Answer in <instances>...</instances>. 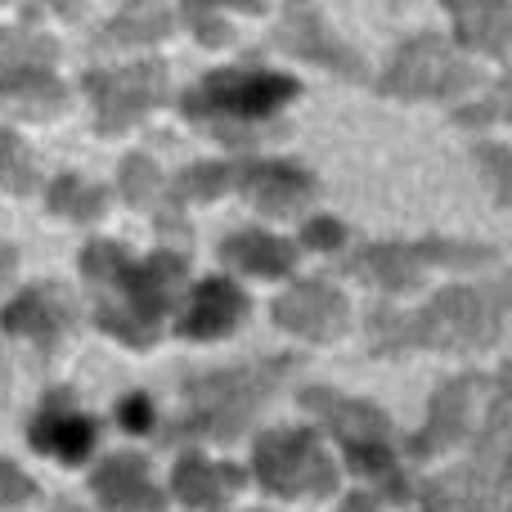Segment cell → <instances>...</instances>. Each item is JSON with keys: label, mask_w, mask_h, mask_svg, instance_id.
<instances>
[{"label": "cell", "mask_w": 512, "mask_h": 512, "mask_svg": "<svg viewBox=\"0 0 512 512\" xmlns=\"http://www.w3.org/2000/svg\"><path fill=\"white\" fill-rule=\"evenodd\" d=\"M301 405L315 409L346 445L355 441H387V414L378 405H364V400H351V396H337L328 387H306L301 391Z\"/></svg>", "instance_id": "obj_14"}, {"label": "cell", "mask_w": 512, "mask_h": 512, "mask_svg": "<svg viewBox=\"0 0 512 512\" xmlns=\"http://www.w3.org/2000/svg\"><path fill=\"white\" fill-rule=\"evenodd\" d=\"M283 45H288L292 54H301V59H319V63H328V68H342V72H355V68H360V63H355V54H351V50H342V45L333 41V32H328V27L319 23V14L310 9V0H288Z\"/></svg>", "instance_id": "obj_17"}, {"label": "cell", "mask_w": 512, "mask_h": 512, "mask_svg": "<svg viewBox=\"0 0 512 512\" xmlns=\"http://www.w3.org/2000/svg\"><path fill=\"white\" fill-rule=\"evenodd\" d=\"M504 333V288H445L423 310L382 306L369 319V346L378 355H396L405 346L427 351H477Z\"/></svg>", "instance_id": "obj_2"}, {"label": "cell", "mask_w": 512, "mask_h": 512, "mask_svg": "<svg viewBox=\"0 0 512 512\" xmlns=\"http://www.w3.org/2000/svg\"><path fill=\"white\" fill-rule=\"evenodd\" d=\"M454 18H459V32L468 45L490 54H504L508 41V5L504 0H450Z\"/></svg>", "instance_id": "obj_20"}, {"label": "cell", "mask_w": 512, "mask_h": 512, "mask_svg": "<svg viewBox=\"0 0 512 512\" xmlns=\"http://www.w3.org/2000/svg\"><path fill=\"white\" fill-rule=\"evenodd\" d=\"M221 261L239 265L248 274H283L292 265V243L261 234V230H243L221 243Z\"/></svg>", "instance_id": "obj_19"}, {"label": "cell", "mask_w": 512, "mask_h": 512, "mask_svg": "<svg viewBox=\"0 0 512 512\" xmlns=\"http://www.w3.org/2000/svg\"><path fill=\"white\" fill-rule=\"evenodd\" d=\"M32 445L63 463H81L95 445V423L81 418V409H72L68 391H54L41 400V414L32 418Z\"/></svg>", "instance_id": "obj_10"}, {"label": "cell", "mask_w": 512, "mask_h": 512, "mask_svg": "<svg viewBox=\"0 0 512 512\" xmlns=\"http://www.w3.org/2000/svg\"><path fill=\"white\" fill-rule=\"evenodd\" d=\"M346 459H351V468L360 472V477L369 481H387L391 499H405L409 486H400V468H396V454H391L387 441H355L346 445Z\"/></svg>", "instance_id": "obj_22"}, {"label": "cell", "mask_w": 512, "mask_h": 512, "mask_svg": "<svg viewBox=\"0 0 512 512\" xmlns=\"http://www.w3.org/2000/svg\"><path fill=\"white\" fill-rule=\"evenodd\" d=\"M239 486H243L239 468H230V463H212V459H203V454L180 459L176 477H171L176 499L180 504H189V508H221Z\"/></svg>", "instance_id": "obj_15"}, {"label": "cell", "mask_w": 512, "mask_h": 512, "mask_svg": "<svg viewBox=\"0 0 512 512\" xmlns=\"http://www.w3.org/2000/svg\"><path fill=\"white\" fill-rule=\"evenodd\" d=\"M337 512H378V499H369V495L360 490V495L342 499V508H337Z\"/></svg>", "instance_id": "obj_29"}, {"label": "cell", "mask_w": 512, "mask_h": 512, "mask_svg": "<svg viewBox=\"0 0 512 512\" xmlns=\"http://www.w3.org/2000/svg\"><path fill=\"white\" fill-rule=\"evenodd\" d=\"M481 396V378H450L441 391L432 396V414H427L423 432L409 441L414 459H432V454L459 445L472 432V405Z\"/></svg>", "instance_id": "obj_7"}, {"label": "cell", "mask_w": 512, "mask_h": 512, "mask_svg": "<svg viewBox=\"0 0 512 512\" xmlns=\"http://www.w3.org/2000/svg\"><path fill=\"white\" fill-rule=\"evenodd\" d=\"M274 319L279 328L297 337H310V342H333L346 328V301L342 292H333L328 283H297L288 288L279 301H274Z\"/></svg>", "instance_id": "obj_8"}, {"label": "cell", "mask_w": 512, "mask_h": 512, "mask_svg": "<svg viewBox=\"0 0 512 512\" xmlns=\"http://www.w3.org/2000/svg\"><path fill=\"white\" fill-rule=\"evenodd\" d=\"M72 315H77V310H72L68 292L54 288V283H45V288L18 292V297L5 306L0 324H5V333H14V337H32V342L50 346L54 337L72 324Z\"/></svg>", "instance_id": "obj_12"}, {"label": "cell", "mask_w": 512, "mask_h": 512, "mask_svg": "<svg viewBox=\"0 0 512 512\" xmlns=\"http://www.w3.org/2000/svg\"><path fill=\"white\" fill-rule=\"evenodd\" d=\"M423 256L414 248H400V243H378V248H364L360 256H351V274H360L364 283H378L382 292H409L423 279Z\"/></svg>", "instance_id": "obj_18"}, {"label": "cell", "mask_w": 512, "mask_h": 512, "mask_svg": "<svg viewBox=\"0 0 512 512\" xmlns=\"http://www.w3.org/2000/svg\"><path fill=\"white\" fill-rule=\"evenodd\" d=\"M27 495H32V481H27V472H18L14 463L0 459V508L23 504Z\"/></svg>", "instance_id": "obj_26"}, {"label": "cell", "mask_w": 512, "mask_h": 512, "mask_svg": "<svg viewBox=\"0 0 512 512\" xmlns=\"http://www.w3.org/2000/svg\"><path fill=\"white\" fill-rule=\"evenodd\" d=\"M292 369L288 355H274L261 364H239V369H207L198 378H185V414L176 432L189 436H239L256 418V409L270 400V391Z\"/></svg>", "instance_id": "obj_3"}, {"label": "cell", "mask_w": 512, "mask_h": 512, "mask_svg": "<svg viewBox=\"0 0 512 512\" xmlns=\"http://www.w3.org/2000/svg\"><path fill=\"white\" fill-rule=\"evenodd\" d=\"M117 418H122V427H131V432H149V427H153L149 396H126L122 409H117Z\"/></svg>", "instance_id": "obj_27"}, {"label": "cell", "mask_w": 512, "mask_h": 512, "mask_svg": "<svg viewBox=\"0 0 512 512\" xmlns=\"http://www.w3.org/2000/svg\"><path fill=\"white\" fill-rule=\"evenodd\" d=\"M162 81H167L162 63H135V68H117L108 77H95L99 126L113 131V126H126L131 117H140L162 95Z\"/></svg>", "instance_id": "obj_9"}, {"label": "cell", "mask_w": 512, "mask_h": 512, "mask_svg": "<svg viewBox=\"0 0 512 512\" xmlns=\"http://www.w3.org/2000/svg\"><path fill=\"white\" fill-rule=\"evenodd\" d=\"M122 189L131 194V203H149L153 194H158V171H153V162L144 158H131L122 167Z\"/></svg>", "instance_id": "obj_25"}, {"label": "cell", "mask_w": 512, "mask_h": 512, "mask_svg": "<svg viewBox=\"0 0 512 512\" xmlns=\"http://www.w3.org/2000/svg\"><path fill=\"white\" fill-rule=\"evenodd\" d=\"M14 265H18V252H14V248H0V283H9Z\"/></svg>", "instance_id": "obj_30"}, {"label": "cell", "mask_w": 512, "mask_h": 512, "mask_svg": "<svg viewBox=\"0 0 512 512\" xmlns=\"http://www.w3.org/2000/svg\"><path fill=\"white\" fill-rule=\"evenodd\" d=\"M239 176H243L248 198L261 207V212H270V216H292L301 203H310V194H315V185H310L306 171L283 167V162L248 167V171H239Z\"/></svg>", "instance_id": "obj_16"}, {"label": "cell", "mask_w": 512, "mask_h": 512, "mask_svg": "<svg viewBox=\"0 0 512 512\" xmlns=\"http://www.w3.org/2000/svg\"><path fill=\"white\" fill-rule=\"evenodd\" d=\"M50 207L59 216H72V221H95V216L104 212V194L81 185V180H72V176H63L50 194Z\"/></svg>", "instance_id": "obj_23"}, {"label": "cell", "mask_w": 512, "mask_h": 512, "mask_svg": "<svg viewBox=\"0 0 512 512\" xmlns=\"http://www.w3.org/2000/svg\"><path fill=\"white\" fill-rule=\"evenodd\" d=\"M409 5H414V0H391V9H409Z\"/></svg>", "instance_id": "obj_32"}, {"label": "cell", "mask_w": 512, "mask_h": 512, "mask_svg": "<svg viewBox=\"0 0 512 512\" xmlns=\"http://www.w3.org/2000/svg\"><path fill=\"white\" fill-rule=\"evenodd\" d=\"M256 477L274 495L297 499V495H328L337 472L315 432L274 427V432H265L256 441Z\"/></svg>", "instance_id": "obj_4"}, {"label": "cell", "mask_w": 512, "mask_h": 512, "mask_svg": "<svg viewBox=\"0 0 512 512\" xmlns=\"http://www.w3.org/2000/svg\"><path fill=\"white\" fill-rule=\"evenodd\" d=\"M0 185L18 189V194H27V189L36 185L32 153H27L23 144L14 140V135H0Z\"/></svg>", "instance_id": "obj_24"}, {"label": "cell", "mask_w": 512, "mask_h": 512, "mask_svg": "<svg viewBox=\"0 0 512 512\" xmlns=\"http://www.w3.org/2000/svg\"><path fill=\"white\" fill-rule=\"evenodd\" d=\"M81 270L99 292L95 319L104 333L122 337L126 346L158 342L162 315L176 306V292L185 283L180 256L167 252L153 256V261H131L117 243H90L81 256Z\"/></svg>", "instance_id": "obj_1"}, {"label": "cell", "mask_w": 512, "mask_h": 512, "mask_svg": "<svg viewBox=\"0 0 512 512\" xmlns=\"http://www.w3.org/2000/svg\"><path fill=\"white\" fill-rule=\"evenodd\" d=\"M306 243H310V248H337V243H342V225H337V221H315V225H310V230H306Z\"/></svg>", "instance_id": "obj_28"}, {"label": "cell", "mask_w": 512, "mask_h": 512, "mask_svg": "<svg viewBox=\"0 0 512 512\" xmlns=\"http://www.w3.org/2000/svg\"><path fill=\"white\" fill-rule=\"evenodd\" d=\"M50 54H54L50 45L32 41L27 32L0 36V95H5V90H23L27 81L50 63Z\"/></svg>", "instance_id": "obj_21"}, {"label": "cell", "mask_w": 512, "mask_h": 512, "mask_svg": "<svg viewBox=\"0 0 512 512\" xmlns=\"http://www.w3.org/2000/svg\"><path fill=\"white\" fill-rule=\"evenodd\" d=\"M9 391V369H5V355H0V396Z\"/></svg>", "instance_id": "obj_31"}, {"label": "cell", "mask_w": 512, "mask_h": 512, "mask_svg": "<svg viewBox=\"0 0 512 512\" xmlns=\"http://www.w3.org/2000/svg\"><path fill=\"white\" fill-rule=\"evenodd\" d=\"M297 95V86L270 72H216L185 99L189 117H265Z\"/></svg>", "instance_id": "obj_5"}, {"label": "cell", "mask_w": 512, "mask_h": 512, "mask_svg": "<svg viewBox=\"0 0 512 512\" xmlns=\"http://www.w3.org/2000/svg\"><path fill=\"white\" fill-rule=\"evenodd\" d=\"M243 310H248V297H243L230 279H203L194 288V297L185 301L180 337H198V342L221 337V333H230V328L239 324Z\"/></svg>", "instance_id": "obj_13"}, {"label": "cell", "mask_w": 512, "mask_h": 512, "mask_svg": "<svg viewBox=\"0 0 512 512\" xmlns=\"http://www.w3.org/2000/svg\"><path fill=\"white\" fill-rule=\"evenodd\" d=\"M468 81H472V72L463 68L450 45H441L436 36H414L391 59L382 90L387 95H405V99H441V95H459Z\"/></svg>", "instance_id": "obj_6"}, {"label": "cell", "mask_w": 512, "mask_h": 512, "mask_svg": "<svg viewBox=\"0 0 512 512\" xmlns=\"http://www.w3.org/2000/svg\"><path fill=\"white\" fill-rule=\"evenodd\" d=\"M90 486L108 512H162V495L140 454H117V459L99 463Z\"/></svg>", "instance_id": "obj_11"}, {"label": "cell", "mask_w": 512, "mask_h": 512, "mask_svg": "<svg viewBox=\"0 0 512 512\" xmlns=\"http://www.w3.org/2000/svg\"><path fill=\"white\" fill-rule=\"evenodd\" d=\"M54 512H81L77 504H59V508H54Z\"/></svg>", "instance_id": "obj_33"}]
</instances>
